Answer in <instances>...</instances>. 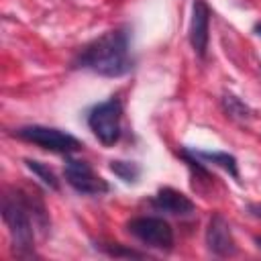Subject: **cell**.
Here are the masks:
<instances>
[{
  "label": "cell",
  "instance_id": "2",
  "mask_svg": "<svg viewBox=\"0 0 261 261\" xmlns=\"http://www.w3.org/2000/svg\"><path fill=\"white\" fill-rule=\"evenodd\" d=\"M31 214L33 210L27 194L14 190L2 198V218L8 226L14 255L18 257H35V230Z\"/></svg>",
  "mask_w": 261,
  "mask_h": 261
},
{
  "label": "cell",
  "instance_id": "10",
  "mask_svg": "<svg viewBox=\"0 0 261 261\" xmlns=\"http://www.w3.org/2000/svg\"><path fill=\"white\" fill-rule=\"evenodd\" d=\"M220 106L224 110V114L232 120H239V122H245V120H251L255 116L253 108L247 106L241 98H237L234 94H222L220 98Z\"/></svg>",
  "mask_w": 261,
  "mask_h": 261
},
{
  "label": "cell",
  "instance_id": "16",
  "mask_svg": "<svg viewBox=\"0 0 261 261\" xmlns=\"http://www.w3.org/2000/svg\"><path fill=\"white\" fill-rule=\"evenodd\" d=\"M253 31H255V35H259V37H261V22H257V24H255V29H253Z\"/></svg>",
  "mask_w": 261,
  "mask_h": 261
},
{
  "label": "cell",
  "instance_id": "8",
  "mask_svg": "<svg viewBox=\"0 0 261 261\" xmlns=\"http://www.w3.org/2000/svg\"><path fill=\"white\" fill-rule=\"evenodd\" d=\"M210 8L204 0H194L192 20H190V45L198 57H206L208 39H210Z\"/></svg>",
  "mask_w": 261,
  "mask_h": 261
},
{
  "label": "cell",
  "instance_id": "17",
  "mask_svg": "<svg viewBox=\"0 0 261 261\" xmlns=\"http://www.w3.org/2000/svg\"><path fill=\"white\" fill-rule=\"evenodd\" d=\"M255 245L261 249V237H255Z\"/></svg>",
  "mask_w": 261,
  "mask_h": 261
},
{
  "label": "cell",
  "instance_id": "1",
  "mask_svg": "<svg viewBox=\"0 0 261 261\" xmlns=\"http://www.w3.org/2000/svg\"><path fill=\"white\" fill-rule=\"evenodd\" d=\"M73 69H88L102 77H120L135 67L130 53V33L126 27L106 31L84 45L71 61Z\"/></svg>",
  "mask_w": 261,
  "mask_h": 261
},
{
  "label": "cell",
  "instance_id": "11",
  "mask_svg": "<svg viewBox=\"0 0 261 261\" xmlns=\"http://www.w3.org/2000/svg\"><path fill=\"white\" fill-rule=\"evenodd\" d=\"M192 151H194L196 157H200V159H204V161H208V163H214V165L222 167V169L228 171L234 179H239V163H237V159H234L230 153H226V151H198V149H192Z\"/></svg>",
  "mask_w": 261,
  "mask_h": 261
},
{
  "label": "cell",
  "instance_id": "5",
  "mask_svg": "<svg viewBox=\"0 0 261 261\" xmlns=\"http://www.w3.org/2000/svg\"><path fill=\"white\" fill-rule=\"evenodd\" d=\"M126 230L147 247L159 251L173 249V228L159 216H137L126 222Z\"/></svg>",
  "mask_w": 261,
  "mask_h": 261
},
{
  "label": "cell",
  "instance_id": "12",
  "mask_svg": "<svg viewBox=\"0 0 261 261\" xmlns=\"http://www.w3.org/2000/svg\"><path fill=\"white\" fill-rule=\"evenodd\" d=\"M24 165L49 188V190H59V179H57V175H55V171L49 167V165H45V163H41V161H37V159H24Z\"/></svg>",
  "mask_w": 261,
  "mask_h": 261
},
{
  "label": "cell",
  "instance_id": "4",
  "mask_svg": "<svg viewBox=\"0 0 261 261\" xmlns=\"http://www.w3.org/2000/svg\"><path fill=\"white\" fill-rule=\"evenodd\" d=\"M14 137L33 143L41 149L53 151V153H75L80 151L84 145L82 141H77L73 135L61 130V128H53V126H43V124H27V126H18L12 133Z\"/></svg>",
  "mask_w": 261,
  "mask_h": 261
},
{
  "label": "cell",
  "instance_id": "7",
  "mask_svg": "<svg viewBox=\"0 0 261 261\" xmlns=\"http://www.w3.org/2000/svg\"><path fill=\"white\" fill-rule=\"evenodd\" d=\"M206 247L216 257H232L237 253V245L230 232V224L222 214H212L206 228Z\"/></svg>",
  "mask_w": 261,
  "mask_h": 261
},
{
  "label": "cell",
  "instance_id": "13",
  "mask_svg": "<svg viewBox=\"0 0 261 261\" xmlns=\"http://www.w3.org/2000/svg\"><path fill=\"white\" fill-rule=\"evenodd\" d=\"M110 171L114 175H118L122 181H126V184H135L139 179V175H141V167L137 163H133V161H120V159L110 161Z\"/></svg>",
  "mask_w": 261,
  "mask_h": 261
},
{
  "label": "cell",
  "instance_id": "14",
  "mask_svg": "<svg viewBox=\"0 0 261 261\" xmlns=\"http://www.w3.org/2000/svg\"><path fill=\"white\" fill-rule=\"evenodd\" d=\"M102 251L110 257H139V259L147 257V253H141L135 249H124L120 243H106V245H102Z\"/></svg>",
  "mask_w": 261,
  "mask_h": 261
},
{
  "label": "cell",
  "instance_id": "9",
  "mask_svg": "<svg viewBox=\"0 0 261 261\" xmlns=\"http://www.w3.org/2000/svg\"><path fill=\"white\" fill-rule=\"evenodd\" d=\"M151 204L155 210L165 212V214H173V216H188L194 212V202L179 190L175 188H161L153 198Z\"/></svg>",
  "mask_w": 261,
  "mask_h": 261
},
{
  "label": "cell",
  "instance_id": "6",
  "mask_svg": "<svg viewBox=\"0 0 261 261\" xmlns=\"http://www.w3.org/2000/svg\"><path fill=\"white\" fill-rule=\"evenodd\" d=\"M65 181L77 192V194H86V196H100L106 194L110 190L108 181L98 175L88 161L82 159H67L65 169H63Z\"/></svg>",
  "mask_w": 261,
  "mask_h": 261
},
{
  "label": "cell",
  "instance_id": "15",
  "mask_svg": "<svg viewBox=\"0 0 261 261\" xmlns=\"http://www.w3.org/2000/svg\"><path fill=\"white\" fill-rule=\"evenodd\" d=\"M247 210H249V214H251V216H255V218H259V220H261V202H253V204H249V206H247Z\"/></svg>",
  "mask_w": 261,
  "mask_h": 261
},
{
  "label": "cell",
  "instance_id": "3",
  "mask_svg": "<svg viewBox=\"0 0 261 261\" xmlns=\"http://www.w3.org/2000/svg\"><path fill=\"white\" fill-rule=\"evenodd\" d=\"M120 122H122V102L116 96L92 106L90 112H88L90 130L106 147L114 145L120 139V135H122V124Z\"/></svg>",
  "mask_w": 261,
  "mask_h": 261
}]
</instances>
